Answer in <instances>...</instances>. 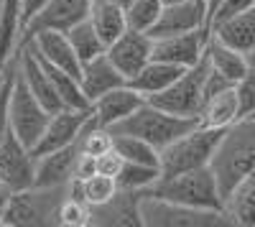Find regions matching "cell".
I'll return each mask as SVG.
<instances>
[{"instance_id": "ab89813d", "label": "cell", "mask_w": 255, "mask_h": 227, "mask_svg": "<svg viewBox=\"0 0 255 227\" xmlns=\"http://www.w3.org/2000/svg\"><path fill=\"white\" fill-rule=\"evenodd\" d=\"M220 3L222 0H207L204 3V33H207V28H209V20H212V15H215V10L220 8ZM209 36V33H207Z\"/></svg>"}, {"instance_id": "f1b7e54d", "label": "cell", "mask_w": 255, "mask_h": 227, "mask_svg": "<svg viewBox=\"0 0 255 227\" xmlns=\"http://www.w3.org/2000/svg\"><path fill=\"white\" fill-rule=\"evenodd\" d=\"M118 181L113 176H105V174H90L79 179V197L90 204V207H100V204L110 202L118 194Z\"/></svg>"}, {"instance_id": "5b68a950", "label": "cell", "mask_w": 255, "mask_h": 227, "mask_svg": "<svg viewBox=\"0 0 255 227\" xmlns=\"http://www.w3.org/2000/svg\"><path fill=\"white\" fill-rule=\"evenodd\" d=\"M220 133L222 130L202 128L197 122L191 130H186L184 135L171 140L166 148L158 151L161 176H174V174H181V171L207 166L209 158H212V151H215L217 140H220Z\"/></svg>"}, {"instance_id": "7bdbcfd3", "label": "cell", "mask_w": 255, "mask_h": 227, "mask_svg": "<svg viewBox=\"0 0 255 227\" xmlns=\"http://www.w3.org/2000/svg\"><path fill=\"white\" fill-rule=\"evenodd\" d=\"M110 3H115V5H123V8H125L128 3H130V0H110Z\"/></svg>"}, {"instance_id": "4fadbf2b", "label": "cell", "mask_w": 255, "mask_h": 227, "mask_svg": "<svg viewBox=\"0 0 255 227\" xmlns=\"http://www.w3.org/2000/svg\"><path fill=\"white\" fill-rule=\"evenodd\" d=\"M204 41H207V33L202 28L153 38L151 59H158V61H166V64L186 69L191 64H197V61L204 56Z\"/></svg>"}, {"instance_id": "3957f363", "label": "cell", "mask_w": 255, "mask_h": 227, "mask_svg": "<svg viewBox=\"0 0 255 227\" xmlns=\"http://www.w3.org/2000/svg\"><path fill=\"white\" fill-rule=\"evenodd\" d=\"M145 194L186 204V207H197V210H222V194L209 166L181 171L174 176H158Z\"/></svg>"}, {"instance_id": "83f0119b", "label": "cell", "mask_w": 255, "mask_h": 227, "mask_svg": "<svg viewBox=\"0 0 255 227\" xmlns=\"http://www.w3.org/2000/svg\"><path fill=\"white\" fill-rule=\"evenodd\" d=\"M64 33H67L69 44H72V49H74V54H77V59L82 61V64L90 61V59H95V56H100V54H105V49H108L87 18L79 20L77 26H72L69 31H64Z\"/></svg>"}, {"instance_id": "277c9868", "label": "cell", "mask_w": 255, "mask_h": 227, "mask_svg": "<svg viewBox=\"0 0 255 227\" xmlns=\"http://www.w3.org/2000/svg\"><path fill=\"white\" fill-rule=\"evenodd\" d=\"M64 197L67 187H28L13 192L0 217V227H56Z\"/></svg>"}, {"instance_id": "4316f807", "label": "cell", "mask_w": 255, "mask_h": 227, "mask_svg": "<svg viewBox=\"0 0 255 227\" xmlns=\"http://www.w3.org/2000/svg\"><path fill=\"white\" fill-rule=\"evenodd\" d=\"M28 49H31V46H28ZM31 51H33V49H31ZM33 54H36V51H33ZM36 56H38V54H36ZM38 59H41V56H38ZM41 64L46 67V72H49V77H51V85H54L59 100L64 102V108H90V100L84 97V92H82V87H79V79H77L74 74L46 64L44 59H41Z\"/></svg>"}, {"instance_id": "d590c367", "label": "cell", "mask_w": 255, "mask_h": 227, "mask_svg": "<svg viewBox=\"0 0 255 227\" xmlns=\"http://www.w3.org/2000/svg\"><path fill=\"white\" fill-rule=\"evenodd\" d=\"M123 166H125V158L115 148L105 151L102 156L95 158V171L97 174H105V176H113V179H118V174L123 171Z\"/></svg>"}, {"instance_id": "4dcf8cb0", "label": "cell", "mask_w": 255, "mask_h": 227, "mask_svg": "<svg viewBox=\"0 0 255 227\" xmlns=\"http://www.w3.org/2000/svg\"><path fill=\"white\" fill-rule=\"evenodd\" d=\"M161 176L158 166H145V163H133L125 161L123 171L118 174V187L120 189H130V192H148L156 184V179Z\"/></svg>"}, {"instance_id": "603a6c76", "label": "cell", "mask_w": 255, "mask_h": 227, "mask_svg": "<svg viewBox=\"0 0 255 227\" xmlns=\"http://www.w3.org/2000/svg\"><path fill=\"white\" fill-rule=\"evenodd\" d=\"M222 212L230 225L255 227V174L245 176L222 199Z\"/></svg>"}, {"instance_id": "7402d4cb", "label": "cell", "mask_w": 255, "mask_h": 227, "mask_svg": "<svg viewBox=\"0 0 255 227\" xmlns=\"http://www.w3.org/2000/svg\"><path fill=\"white\" fill-rule=\"evenodd\" d=\"M23 33L20 0H0V72L15 59Z\"/></svg>"}, {"instance_id": "e0dca14e", "label": "cell", "mask_w": 255, "mask_h": 227, "mask_svg": "<svg viewBox=\"0 0 255 227\" xmlns=\"http://www.w3.org/2000/svg\"><path fill=\"white\" fill-rule=\"evenodd\" d=\"M77 156H79V143H69L64 148L36 156L33 187H67V181L74 174Z\"/></svg>"}, {"instance_id": "d4e9b609", "label": "cell", "mask_w": 255, "mask_h": 227, "mask_svg": "<svg viewBox=\"0 0 255 227\" xmlns=\"http://www.w3.org/2000/svg\"><path fill=\"white\" fill-rule=\"evenodd\" d=\"M87 20L92 23V28L97 31V36L102 38L105 46H110L113 41L120 33H125V28H128V23H125V8L110 3V0H92Z\"/></svg>"}, {"instance_id": "60d3db41", "label": "cell", "mask_w": 255, "mask_h": 227, "mask_svg": "<svg viewBox=\"0 0 255 227\" xmlns=\"http://www.w3.org/2000/svg\"><path fill=\"white\" fill-rule=\"evenodd\" d=\"M10 189L5 187L3 181H0V217H3V212H5V207H8V199H10Z\"/></svg>"}, {"instance_id": "2e32d148", "label": "cell", "mask_w": 255, "mask_h": 227, "mask_svg": "<svg viewBox=\"0 0 255 227\" xmlns=\"http://www.w3.org/2000/svg\"><path fill=\"white\" fill-rule=\"evenodd\" d=\"M140 197L143 192L118 189V194L110 202L92 207V227H143Z\"/></svg>"}, {"instance_id": "836d02e7", "label": "cell", "mask_w": 255, "mask_h": 227, "mask_svg": "<svg viewBox=\"0 0 255 227\" xmlns=\"http://www.w3.org/2000/svg\"><path fill=\"white\" fill-rule=\"evenodd\" d=\"M113 140H115V135H113L108 128H100V125H95V122L90 120L87 128L82 130V135H79L77 143H79V151H82L84 156L97 158V156H102L105 151L113 148Z\"/></svg>"}, {"instance_id": "1f68e13d", "label": "cell", "mask_w": 255, "mask_h": 227, "mask_svg": "<svg viewBox=\"0 0 255 227\" xmlns=\"http://www.w3.org/2000/svg\"><path fill=\"white\" fill-rule=\"evenodd\" d=\"M163 3L161 0H130L125 5V23L133 31H151V26L156 23V18L161 15Z\"/></svg>"}, {"instance_id": "9a60e30c", "label": "cell", "mask_w": 255, "mask_h": 227, "mask_svg": "<svg viewBox=\"0 0 255 227\" xmlns=\"http://www.w3.org/2000/svg\"><path fill=\"white\" fill-rule=\"evenodd\" d=\"M143 102H145V97L125 82V85L105 92L102 97H97L90 105L92 108V122L100 128H113L120 120H125L128 115H133Z\"/></svg>"}, {"instance_id": "d6a6232c", "label": "cell", "mask_w": 255, "mask_h": 227, "mask_svg": "<svg viewBox=\"0 0 255 227\" xmlns=\"http://www.w3.org/2000/svg\"><path fill=\"white\" fill-rule=\"evenodd\" d=\"M56 227H92V207L84 199L67 194L59 204Z\"/></svg>"}, {"instance_id": "d6986e66", "label": "cell", "mask_w": 255, "mask_h": 227, "mask_svg": "<svg viewBox=\"0 0 255 227\" xmlns=\"http://www.w3.org/2000/svg\"><path fill=\"white\" fill-rule=\"evenodd\" d=\"M125 77L113 67V61L108 59V54H100L90 61H84L82 64V72H79V87L84 92V97L90 100V105L102 97L105 92H110L120 85H125Z\"/></svg>"}, {"instance_id": "30bf717a", "label": "cell", "mask_w": 255, "mask_h": 227, "mask_svg": "<svg viewBox=\"0 0 255 227\" xmlns=\"http://www.w3.org/2000/svg\"><path fill=\"white\" fill-rule=\"evenodd\" d=\"M36 158L28 146H23L10 130L0 140V181L10 192H20L33 187Z\"/></svg>"}, {"instance_id": "6da1fadb", "label": "cell", "mask_w": 255, "mask_h": 227, "mask_svg": "<svg viewBox=\"0 0 255 227\" xmlns=\"http://www.w3.org/2000/svg\"><path fill=\"white\" fill-rule=\"evenodd\" d=\"M207 166L217 181L222 199L238 181L255 174V117H240L220 133Z\"/></svg>"}, {"instance_id": "ee69618b", "label": "cell", "mask_w": 255, "mask_h": 227, "mask_svg": "<svg viewBox=\"0 0 255 227\" xmlns=\"http://www.w3.org/2000/svg\"><path fill=\"white\" fill-rule=\"evenodd\" d=\"M5 74H8V69H3V72H0V87L5 85Z\"/></svg>"}, {"instance_id": "8992f818", "label": "cell", "mask_w": 255, "mask_h": 227, "mask_svg": "<svg viewBox=\"0 0 255 227\" xmlns=\"http://www.w3.org/2000/svg\"><path fill=\"white\" fill-rule=\"evenodd\" d=\"M140 222L143 227H227L230 225L222 210H197L145 192L140 197Z\"/></svg>"}, {"instance_id": "7c38bea8", "label": "cell", "mask_w": 255, "mask_h": 227, "mask_svg": "<svg viewBox=\"0 0 255 227\" xmlns=\"http://www.w3.org/2000/svg\"><path fill=\"white\" fill-rule=\"evenodd\" d=\"M90 5L92 0H49V3L41 8L23 28V36H20V44L33 36L36 31H69L72 26H77L79 20H84L90 15Z\"/></svg>"}, {"instance_id": "52a82bcc", "label": "cell", "mask_w": 255, "mask_h": 227, "mask_svg": "<svg viewBox=\"0 0 255 227\" xmlns=\"http://www.w3.org/2000/svg\"><path fill=\"white\" fill-rule=\"evenodd\" d=\"M49 115L51 113L23 85V79H20V74L15 69V61H13V79H10V90H8V128H10V133L23 146L33 148L46 128Z\"/></svg>"}, {"instance_id": "74e56055", "label": "cell", "mask_w": 255, "mask_h": 227, "mask_svg": "<svg viewBox=\"0 0 255 227\" xmlns=\"http://www.w3.org/2000/svg\"><path fill=\"white\" fill-rule=\"evenodd\" d=\"M15 61V59H13ZM13 61L5 67L8 74H5V85L0 87V140L5 138V133L10 130L8 128V90H10V79H13Z\"/></svg>"}, {"instance_id": "7dc6e473", "label": "cell", "mask_w": 255, "mask_h": 227, "mask_svg": "<svg viewBox=\"0 0 255 227\" xmlns=\"http://www.w3.org/2000/svg\"><path fill=\"white\" fill-rule=\"evenodd\" d=\"M250 117H255V113H253V115H250Z\"/></svg>"}, {"instance_id": "484cf974", "label": "cell", "mask_w": 255, "mask_h": 227, "mask_svg": "<svg viewBox=\"0 0 255 227\" xmlns=\"http://www.w3.org/2000/svg\"><path fill=\"white\" fill-rule=\"evenodd\" d=\"M181 72H184V67H174V64H166V61L151 59L135 77L128 79V85H130L135 92H140V95L148 100V97L158 95L161 90H166Z\"/></svg>"}, {"instance_id": "f6af8a7d", "label": "cell", "mask_w": 255, "mask_h": 227, "mask_svg": "<svg viewBox=\"0 0 255 227\" xmlns=\"http://www.w3.org/2000/svg\"><path fill=\"white\" fill-rule=\"evenodd\" d=\"M163 5H171V3H181V0H161Z\"/></svg>"}, {"instance_id": "5bb4252c", "label": "cell", "mask_w": 255, "mask_h": 227, "mask_svg": "<svg viewBox=\"0 0 255 227\" xmlns=\"http://www.w3.org/2000/svg\"><path fill=\"white\" fill-rule=\"evenodd\" d=\"M26 46H31L46 64L56 67V69H64L79 79V72H82V61L77 59L69 38L64 31H54V28H46V31H36L33 36H28L23 41Z\"/></svg>"}, {"instance_id": "b9f144b4", "label": "cell", "mask_w": 255, "mask_h": 227, "mask_svg": "<svg viewBox=\"0 0 255 227\" xmlns=\"http://www.w3.org/2000/svg\"><path fill=\"white\" fill-rule=\"evenodd\" d=\"M248 69H253V72H255V49L248 54Z\"/></svg>"}, {"instance_id": "ac0fdd59", "label": "cell", "mask_w": 255, "mask_h": 227, "mask_svg": "<svg viewBox=\"0 0 255 227\" xmlns=\"http://www.w3.org/2000/svg\"><path fill=\"white\" fill-rule=\"evenodd\" d=\"M202 28L204 31V13L194 0H181V3L163 5L161 15L156 18V23L151 26L148 36L161 38V36H174V33H186Z\"/></svg>"}, {"instance_id": "ba28073f", "label": "cell", "mask_w": 255, "mask_h": 227, "mask_svg": "<svg viewBox=\"0 0 255 227\" xmlns=\"http://www.w3.org/2000/svg\"><path fill=\"white\" fill-rule=\"evenodd\" d=\"M207 59L202 56L197 64L186 67L166 90H161L158 95L148 97V102L171 115H181V117H197L202 102H204V77H207Z\"/></svg>"}, {"instance_id": "7a4b0ae2", "label": "cell", "mask_w": 255, "mask_h": 227, "mask_svg": "<svg viewBox=\"0 0 255 227\" xmlns=\"http://www.w3.org/2000/svg\"><path fill=\"white\" fill-rule=\"evenodd\" d=\"M197 125V117H181V115H171L166 113L151 102H143V105L133 113L128 115L125 120H120L118 125L108 128L113 135H135V138H143L145 143H151L156 151L166 148L171 140H176L179 135H184L186 130H191Z\"/></svg>"}, {"instance_id": "9c48e42d", "label": "cell", "mask_w": 255, "mask_h": 227, "mask_svg": "<svg viewBox=\"0 0 255 227\" xmlns=\"http://www.w3.org/2000/svg\"><path fill=\"white\" fill-rule=\"evenodd\" d=\"M90 120H92V108H61L51 113L44 133H41L36 146L31 148L33 158L44 156L49 151H56V148H64L69 143H77Z\"/></svg>"}, {"instance_id": "44dd1931", "label": "cell", "mask_w": 255, "mask_h": 227, "mask_svg": "<svg viewBox=\"0 0 255 227\" xmlns=\"http://www.w3.org/2000/svg\"><path fill=\"white\" fill-rule=\"evenodd\" d=\"M235 120H240V108H238V95H235V85L209 95L202 108L197 113V122L202 128H215V130H225L227 125H232Z\"/></svg>"}, {"instance_id": "e575fe53", "label": "cell", "mask_w": 255, "mask_h": 227, "mask_svg": "<svg viewBox=\"0 0 255 227\" xmlns=\"http://www.w3.org/2000/svg\"><path fill=\"white\" fill-rule=\"evenodd\" d=\"M235 95H238V108L240 117H250L255 113V72L248 69L238 82H235Z\"/></svg>"}, {"instance_id": "bcb514c9", "label": "cell", "mask_w": 255, "mask_h": 227, "mask_svg": "<svg viewBox=\"0 0 255 227\" xmlns=\"http://www.w3.org/2000/svg\"><path fill=\"white\" fill-rule=\"evenodd\" d=\"M194 3H197V5L202 8V13H204V3H207V0H194Z\"/></svg>"}, {"instance_id": "f546056e", "label": "cell", "mask_w": 255, "mask_h": 227, "mask_svg": "<svg viewBox=\"0 0 255 227\" xmlns=\"http://www.w3.org/2000/svg\"><path fill=\"white\" fill-rule=\"evenodd\" d=\"M113 148L125 158V161H133V163H145V166H158V151L145 143L143 138H135V135H115L113 140Z\"/></svg>"}, {"instance_id": "8fae6325", "label": "cell", "mask_w": 255, "mask_h": 227, "mask_svg": "<svg viewBox=\"0 0 255 227\" xmlns=\"http://www.w3.org/2000/svg\"><path fill=\"white\" fill-rule=\"evenodd\" d=\"M151 49H153V38L145 31L125 28V33H120L113 44L105 49V54H108L113 67L125 79H130L151 61Z\"/></svg>"}, {"instance_id": "8d00e7d4", "label": "cell", "mask_w": 255, "mask_h": 227, "mask_svg": "<svg viewBox=\"0 0 255 227\" xmlns=\"http://www.w3.org/2000/svg\"><path fill=\"white\" fill-rule=\"evenodd\" d=\"M253 5H255V0H222L220 8L215 10V15H212V20H209L207 33L212 31V26H215V23H220V20L235 15V13H243V10H248V8H253Z\"/></svg>"}, {"instance_id": "f35d334b", "label": "cell", "mask_w": 255, "mask_h": 227, "mask_svg": "<svg viewBox=\"0 0 255 227\" xmlns=\"http://www.w3.org/2000/svg\"><path fill=\"white\" fill-rule=\"evenodd\" d=\"M49 3V0H20V10H23V28H26V23H28V20L41 10V8H44ZM20 36H23V33H20Z\"/></svg>"}, {"instance_id": "cb8c5ba5", "label": "cell", "mask_w": 255, "mask_h": 227, "mask_svg": "<svg viewBox=\"0 0 255 227\" xmlns=\"http://www.w3.org/2000/svg\"><path fill=\"white\" fill-rule=\"evenodd\" d=\"M204 59H207L209 69H215L217 74L227 77L232 85L248 72V56L235 51V49H230L227 44H222L215 36H207V41H204Z\"/></svg>"}, {"instance_id": "ffe728a7", "label": "cell", "mask_w": 255, "mask_h": 227, "mask_svg": "<svg viewBox=\"0 0 255 227\" xmlns=\"http://www.w3.org/2000/svg\"><path fill=\"white\" fill-rule=\"evenodd\" d=\"M209 36L220 38L222 44H227L230 49H235L240 54H250L255 49V5L243 10V13H235L220 23L212 26Z\"/></svg>"}]
</instances>
